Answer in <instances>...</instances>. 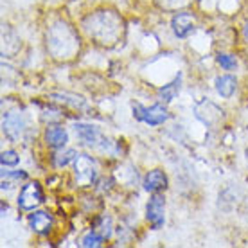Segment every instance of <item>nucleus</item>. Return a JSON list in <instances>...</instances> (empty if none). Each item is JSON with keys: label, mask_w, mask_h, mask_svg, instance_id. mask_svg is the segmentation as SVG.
Listing matches in <instances>:
<instances>
[{"label": "nucleus", "mask_w": 248, "mask_h": 248, "mask_svg": "<svg viewBox=\"0 0 248 248\" xmlns=\"http://www.w3.org/2000/svg\"><path fill=\"white\" fill-rule=\"evenodd\" d=\"M76 158H78V151H76V149H65L62 153L54 155V166H56V168H65L67 164L74 162Z\"/></svg>", "instance_id": "obj_16"}, {"label": "nucleus", "mask_w": 248, "mask_h": 248, "mask_svg": "<svg viewBox=\"0 0 248 248\" xmlns=\"http://www.w3.org/2000/svg\"><path fill=\"white\" fill-rule=\"evenodd\" d=\"M42 202H44V192H42L40 184L31 182V184H27V186L22 187L20 196H18L20 209H24V211H32V209L38 207Z\"/></svg>", "instance_id": "obj_5"}, {"label": "nucleus", "mask_w": 248, "mask_h": 248, "mask_svg": "<svg viewBox=\"0 0 248 248\" xmlns=\"http://www.w3.org/2000/svg\"><path fill=\"white\" fill-rule=\"evenodd\" d=\"M103 239H105V237L99 236L95 230H92V232H88L87 236L81 239V245H83L85 248H97L103 245Z\"/></svg>", "instance_id": "obj_18"}, {"label": "nucleus", "mask_w": 248, "mask_h": 248, "mask_svg": "<svg viewBox=\"0 0 248 248\" xmlns=\"http://www.w3.org/2000/svg\"><path fill=\"white\" fill-rule=\"evenodd\" d=\"M4 133H6L11 140H18L20 135L24 133V117L18 112H9L7 115H4Z\"/></svg>", "instance_id": "obj_7"}, {"label": "nucleus", "mask_w": 248, "mask_h": 248, "mask_svg": "<svg viewBox=\"0 0 248 248\" xmlns=\"http://www.w3.org/2000/svg\"><path fill=\"white\" fill-rule=\"evenodd\" d=\"M25 176H27V174H25L24 171H16V173H13V171H2V180L20 182V180H25Z\"/></svg>", "instance_id": "obj_21"}, {"label": "nucleus", "mask_w": 248, "mask_h": 248, "mask_svg": "<svg viewBox=\"0 0 248 248\" xmlns=\"http://www.w3.org/2000/svg\"><path fill=\"white\" fill-rule=\"evenodd\" d=\"M168 187V176L160 169H153L144 178V189L149 192H158Z\"/></svg>", "instance_id": "obj_11"}, {"label": "nucleus", "mask_w": 248, "mask_h": 248, "mask_svg": "<svg viewBox=\"0 0 248 248\" xmlns=\"http://www.w3.org/2000/svg\"><path fill=\"white\" fill-rule=\"evenodd\" d=\"M133 117L137 121L148 123L149 126H158V124H164L168 121L169 113L166 110V106L162 105H155L151 108H144L142 105H133Z\"/></svg>", "instance_id": "obj_4"}, {"label": "nucleus", "mask_w": 248, "mask_h": 248, "mask_svg": "<svg viewBox=\"0 0 248 248\" xmlns=\"http://www.w3.org/2000/svg\"><path fill=\"white\" fill-rule=\"evenodd\" d=\"M29 225H31V229L34 230L36 234L45 236V234H49L50 229H52V216L45 211L32 212L31 216H29Z\"/></svg>", "instance_id": "obj_10"}, {"label": "nucleus", "mask_w": 248, "mask_h": 248, "mask_svg": "<svg viewBox=\"0 0 248 248\" xmlns=\"http://www.w3.org/2000/svg\"><path fill=\"white\" fill-rule=\"evenodd\" d=\"M247 158H248V149H247Z\"/></svg>", "instance_id": "obj_24"}, {"label": "nucleus", "mask_w": 248, "mask_h": 248, "mask_svg": "<svg viewBox=\"0 0 248 248\" xmlns=\"http://www.w3.org/2000/svg\"><path fill=\"white\" fill-rule=\"evenodd\" d=\"M216 88L221 97L229 99V97H232L234 90H236V79L232 76H219L216 79Z\"/></svg>", "instance_id": "obj_13"}, {"label": "nucleus", "mask_w": 248, "mask_h": 248, "mask_svg": "<svg viewBox=\"0 0 248 248\" xmlns=\"http://www.w3.org/2000/svg\"><path fill=\"white\" fill-rule=\"evenodd\" d=\"M0 160H2V166L6 168V166H16L20 158H18V155H16V151H11V149H9V151H4V153H2V158H0Z\"/></svg>", "instance_id": "obj_20"}, {"label": "nucleus", "mask_w": 248, "mask_h": 248, "mask_svg": "<svg viewBox=\"0 0 248 248\" xmlns=\"http://www.w3.org/2000/svg\"><path fill=\"white\" fill-rule=\"evenodd\" d=\"M85 31L88 36L97 40V44H113L117 42L123 31V20L112 11H101L85 20Z\"/></svg>", "instance_id": "obj_1"}, {"label": "nucleus", "mask_w": 248, "mask_h": 248, "mask_svg": "<svg viewBox=\"0 0 248 248\" xmlns=\"http://www.w3.org/2000/svg\"><path fill=\"white\" fill-rule=\"evenodd\" d=\"M50 99L56 101V103H62V105L72 106V108H83V106L87 105L83 97L72 95V93H50Z\"/></svg>", "instance_id": "obj_14"}, {"label": "nucleus", "mask_w": 248, "mask_h": 248, "mask_svg": "<svg viewBox=\"0 0 248 248\" xmlns=\"http://www.w3.org/2000/svg\"><path fill=\"white\" fill-rule=\"evenodd\" d=\"M47 47H49L50 54L58 60H68L72 58L79 49V42L76 32L63 22H58L56 25L50 27L49 34H47Z\"/></svg>", "instance_id": "obj_2"}, {"label": "nucleus", "mask_w": 248, "mask_h": 248, "mask_svg": "<svg viewBox=\"0 0 248 248\" xmlns=\"http://www.w3.org/2000/svg\"><path fill=\"white\" fill-rule=\"evenodd\" d=\"M74 130H76V135L79 137L81 142L90 146V148H97L99 142H105V139L101 137L99 130L95 126H90V124H76Z\"/></svg>", "instance_id": "obj_8"}, {"label": "nucleus", "mask_w": 248, "mask_h": 248, "mask_svg": "<svg viewBox=\"0 0 248 248\" xmlns=\"http://www.w3.org/2000/svg\"><path fill=\"white\" fill-rule=\"evenodd\" d=\"M45 140L50 148H63L68 140V135L62 126H49L45 131Z\"/></svg>", "instance_id": "obj_12"}, {"label": "nucleus", "mask_w": 248, "mask_h": 248, "mask_svg": "<svg viewBox=\"0 0 248 248\" xmlns=\"http://www.w3.org/2000/svg\"><path fill=\"white\" fill-rule=\"evenodd\" d=\"M180 81H182V78L178 76L174 81H171L169 85H166V87H162L160 88V97L164 101H173L176 95H178V92H180Z\"/></svg>", "instance_id": "obj_15"}, {"label": "nucleus", "mask_w": 248, "mask_h": 248, "mask_svg": "<svg viewBox=\"0 0 248 248\" xmlns=\"http://www.w3.org/2000/svg\"><path fill=\"white\" fill-rule=\"evenodd\" d=\"M93 230H95L99 236L108 237L110 234H112V219H110V217H106V216H101L99 219L95 221Z\"/></svg>", "instance_id": "obj_17"}, {"label": "nucleus", "mask_w": 248, "mask_h": 248, "mask_svg": "<svg viewBox=\"0 0 248 248\" xmlns=\"http://www.w3.org/2000/svg\"><path fill=\"white\" fill-rule=\"evenodd\" d=\"M146 217L153 225V229H160L164 225V196L162 194H153L146 207Z\"/></svg>", "instance_id": "obj_6"}, {"label": "nucleus", "mask_w": 248, "mask_h": 248, "mask_svg": "<svg viewBox=\"0 0 248 248\" xmlns=\"http://www.w3.org/2000/svg\"><path fill=\"white\" fill-rule=\"evenodd\" d=\"M74 174L78 184L83 187L92 186L95 178H97V168H95V160H92V156L87 155H78L74 160Z\"/></svg>", "instance_id": "obj_3"}, {"label": "nucleus", "mask_w": 248, "mask_h": 248, "mask_svg": "<svg viewBox=\"0 0 248 248\" xmlns=\"http://www.w3.org/2000/svg\"><path fill=\"white\" fill-rule=\"evenodd\" d=\"M243 34H245V40L248 42V24L245 25V29H243Z\"/></svg>", "instance_id": "obj_23"}, {"label": "nucleus", "mask_w": 248, "mask_h": 248, "mask_svg": "<svg viewBox=\"0 0 248 248\" xmlns=\"http://www.w3.org/2000/svg\"><path fill=\"white\" fill-rule=\"evenodd\" d=\"M171 27L178 38H187L191 32H194V18L189 13H178L171 20Z\"/></svg>", "instance_id": "obj_9"}, {"label": "nucleus", "mask_w": 248, "mask_h": 248, "mask_svg": "<svg viewBox=\"0 0 248 248\" xmlns=\"http://www.w3.org/2000/svg\"><path fill=\"white\" fill-rule=\"evenodd\" d=\"M217 63L225 68V70H232V68H236L237 62L234 56H230V54H217Z\"/></svg>", "instance_id": "obj_19"}, {"label": "nucleus", "mask_w": 248, "mask_h": 248, "mask_svg": "<svg viewBox=\"0 0 248 248\" xmlns=\"http://www.w3.org/2000/svg\"><path fill=\"white\" fill-rule=\"evenodd\" d=\"M158 2L166 7H176V6H184L187 0H158Z\"/></svg>", "instance_id": "obj_22"}]
</instances>
